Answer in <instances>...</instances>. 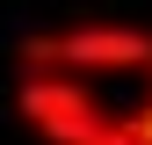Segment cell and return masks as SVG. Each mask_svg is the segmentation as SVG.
<instances>
[{"mask_svg":"<svg viewBox=\"0 0 152 145\" xmlns=\"http://www.w3.org/2000/svg\"><path fill=\"white\" fill-rule=\"evenodd\" d=\"M22 116L44 145H138L123 116H109L87 94L80 72H22Z\"/></svg>","mask_w":152,"mask_h":145,"instance_id":"cell-1","label":"cell"},{"mask_svg":"<svg viewBox=\"0 0 152 145\" xmlns=\"http://www.w3.org/2000/svg\"><path fill=\"white\" fill-rule=\"evenodd\" d=\"M152 36L123 22H80V29H51L22 44V72H145Z\"/></svg>","mask_w":152,"mask_h":145,"instance_id":"cell-2","label":"cell"},{"mask_svg":"<svg viewBox=\"0 0 152 145\" xmlns=\"http://www.w3.org/2000/svg\"><path fill=\"white\" fill-rule=\"evenodd\" d=\"M123 131L138 138V145H152V102H145V109H130V116H123Z\"/></svg>","mask_w":152,"mask_h":145,"instance_id":"cell-3","label":"cell"},{"mask_svg":"<svg viewBox=\"0 0 152 145\" xmlns=\"http://www.w3.org/2000/svg\"><path fill=\"white\" fill-rule=\"evenodd\" d=\"M145 80H152V58H145Z\"/></svg>","mask_w":152,"mask_h":145,"instance_id":"cell-4","label":"cell"}]
</instances>
